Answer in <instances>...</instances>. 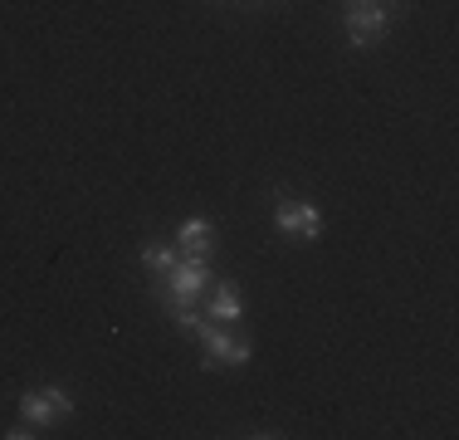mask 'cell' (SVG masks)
I'll return each mask as SVG.
<instances>
[{
	"instance_id": "6",
	"label": "cell",
	"mask_w": 459,
	"mask_h": 440,
	"mask_svg": "<svg viewBox=\"0 0 459 440\" xmlns=\"http://www.w3.org/2000/svg\"><path fill=\"white\" fill-rule=\"evenodd\" d=\"M205 318H211V323L235 328L239 318H245V304H239V294L230 289V284H221V289H215V299H211V308H205Z\"/></svg>"
},
{
	"instance_id": "2",
	"label": "cell",
	"mask_w": 459,
	"mask_h": 440,
	"mask_svg": "<svg viewBox=\"0 0 459 440\" xmlns=\"http://www.w3.org/2000/svg\"><path fill=\"white\" fill-rule=\"evenodd\" d=\"M20 416H25L30 426H39V431H49L54 421L74 416V401H69V392H64V387H39V392L20 396Z\"/></svg>"
},
{
	"instance_id": "8",
	"label": "cell",
	"mask_w": 459,
	"mask_h": 440,
	"mask_svg": "<svg viewBox=\"0 0 459 440\" xmlns=\"http://www.w3.org/2000/svg\"><path fill=\"white\" fill-rule=\"evenodd\" d=\"M5 436H10V440H30V436H35V426L25 421V426H15V431H5Z\"/></svg>"
},
{
	"instance_id": "5",
	"label": "cell",
	"mask_w": 459,
	"mask_h": 440,
	"mask_svg": "<svg viewBox=\"0 0 459 440\" xmlns=\"http://www.w3.org/2000/svg\"><path fill=\"white\" fill-rule=\"evenodd\" d=\"M177 245H181V255H195V260H205V255L215 250V225H211V220H201V216L181 220V230H177Z\"/></svg>"
},
{
	"instance_id": "3",
	"label": "cell",
	"mask_w": 459,
	"mask_h": 440,
	"mask_svg": "<svg viewBox=\"0 0 459 440\" xmlns=\"http://www.w3.org/2000/svg\"><path fill=\"white\" fill-rule=\"evenodd\" d=\"M342 25H347V40H352V44H371L381 30L391 25V10L377 5V0H352V10H347Z\"/></svg>"
},
{
	"instance_id": "4",
	"label": "cell",
	"mask_w": 459,
	"mask_h": 440,
	"mask_svg": "<svg viewBox=\"0 0 459 440\" xmlns=\"http://www.w3.org/2000/svg\"><path fill=\"white\" fill-rule=\"evenodd\" d=\"M279 230L293 240H318L323 235V211L318 206H303V201H283L279 206Z\"/></svg>"
},
{
	"instance_id": "7",
	"label": "cell",
	"mask_w": 459,
	"mask_h": 440,
	"mask_svg": "<svg viewBox=\"0 0 459 440\" xmlns=\"http://www.w3.org/2000/svg\"><path fill=\"white\" fill-rule=\"evenodd\" d=\"M142 264H147V269L161 279V274H171V264H177V255H171V250H161V245H147V250H142Z\"/></svg>"
},
{
	"instance_id": "1",
	"label": "cell",
	"mask_w": 459,
	"mask_h": 440,
	"mask_svg": "<svg viewBox=\"0 0 459 440\" xmlns=\"http://www.w3.org/2000/svg\"><path fill=\"white\" fill-rule=\"evenodd\" d=\"M195 338H201V348H205V367H245L249 352H255V348H249V338L230 333L225 323H211V318L195 328Z\"/></svg>"
}]
</instances>
